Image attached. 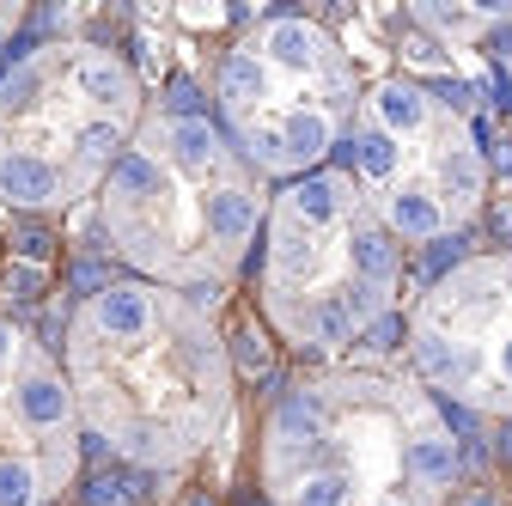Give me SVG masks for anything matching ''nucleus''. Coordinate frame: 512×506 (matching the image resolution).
<instances>
[{
  "label": "nucleus",
  "instance_id": "f257e3e1",
  "mask_svg": "<svg viewBox=\"0 0 512 506\" xmlns=\"http://www.w3.org/2000/svg\"><path fill=\"white\" fill-rule=\"evenodd\" d=\"M55 354L86 446L128 470L177 476L202 464L238 415L232 342L208 299L110 275L74 299Z\"/></svg>",
  "mask_w": 512,
  "mask_h": 506
},
{
  "label": "nucleus",
  "instance_id": "f03ea898",
  "mask_svg": "<svg viewBox=\"0 0 512 506\" xmlns=\"http://www.w3.org/2000/svg\"><path fill=\"white\" fill-rule=\"evenodd\" d=\"M464 433L403 360L293 366L256 415L269 506H458Z\"/></svg>",
  "mask_w": 512,
  "mask_h": 506
},
{
  "label": "nucleus",
  "instance_id": "7ed1b4c3",
  "mask_svg": "<svg viewBox=\"0 0 512 506\" xmlns=\"http://www.w3.org/2000/svg\"><path fill=\"white\" fill-rule=\"evenodd\" d=\"M275 183L196 104H153L141 135L92 196L98 244L122 275L220 299L256 263Z\"/></svg>",
  "mask_w": 512,
  "mask_h": 506
},
{
  "label": "nucleus",
  "instance_id": "20e7f679",
  "mask_svg": "<svg viewBox=\"0 0 512 506\" xmlns=\"http://www.w3.org/2000/svg\"><path fill=\"white\" fill-rule=\"evenodd\" d=\"M409 250L366 202L348 165L293 177L269 196L263 244H256V311L269 336L317 360H354L403 305Z\"/></svg>",
  "mask_w": 512,
  "mask_h": 506
},
{
  "label": "nucleus",
  "instance_id": "39448f33",
  "mask_svg": "<svg viewBox=\"0 0 512 506\" xmlns=\"http://www.w3.org/2000/svg\"><path fill=\"white\" fill-rule=\"evenodd\" d=\"M153 98L128 49L104 37H49L0 74V214L55 220L86 208Z\"/></svg>",
  "mask_w": 512,
  "mask_h": 506
},
{
  "label": "nucleus",
  "instance_id": "423d86ee",
  "mask_svg": "<svg viewBox=\"0 0 512 506\" xmlns=\"http://www.w3.org/2000/svg\"><path fill=\"white\" fill-rule=\"evenodd\" d=\"M366 98L360 55L311 13L244 19L208 74V116L275 189L336 165Z\"/></svg>",
  "mask_w": 512,
  "mask_h": 506
},
{
  "label": "nucleus",
  "instance_id": "0eeeda50",
  "mask_svg": "<svg viewBox=\"0 0 512 506\" xmlns=\"http://www.w3.org/2000/svg\"><path fill=\"white\" fill-rule=\"evenodd\" d=\"M348 177L366 189L372 214L397 232L403 250H427L470 232L494 202V153L476 116L421 74L366 80Z\"/></svg>",
  "mask_w": 512,
  "mask_h": 506
},
{
  "label": "nucleus",
  "instance_id": "6e6552de",
  "mask_svg": "<svg viewBox=\"0 0 512 506\" xmlns=\"http://www.w3.org/2000/svg\"><path fill=\"white\" fill-rule=\"evenodd\" d=\"M403 366L458 415L512 421V250L439 269L403 318Z\"/></svg>",
  "mask_w": 512,
  "mask_h": 506
},
{
  "label": "nucleus",
  "instance_id": "1a4fd4ad",
  "mask_svg": "<svg viewBox=\"0 0 512 506\" xmlns=\"http://www.w3.org/2000/svg\"><path fill=\"white\" fill-rule=\"evenodd\" d=\"M86 476L68 372L19 318H0V506H55Z\"/></svg>",
  "mask_w": 512,
  "mask_h": 506
},
{
  "label": "nucleus",
  "instance_id": "9d476101",
  "mask_svg": "<svg viewBox=\"0 0 512 506\" xmlns=\"http://www.w3.org/2000/svg\"><path fill=\"white\" fill-rule=\"evenodd\" d=\"M409 25L439 31L452 49L488 55L494 68H500V80L512 86V7H415Z\"/></svg>",
  "mask_w": 512,
  "mask_h": 506
},
{
  "label": "nucleus",
  "instance_id": "9b49d317",
  "mask_svg": "<svg viewBox=\"0 0 512 506\" xmlns=\"http://www.w3.org/2000/svg\"><path fill=\"white\" fill-rule=\"evenodd\" d=\"M19 25H25V7H7V0H0V74H7V61H13V37H19Z\"/></svg>",
  "mask_w": 512,
  "mask_h": 506
},
{
  "label": "nucleus",
  "instance_id": "f8f14e48",
  "mask_svg": "<svg viewBox=\"0 0 512 506\" xmlns=\"http://www.w3.org/2000/svg\"><path fill=\"white\" fill-rule=\"evenodd\" d=\"M135 506H153V500H135Z\"/></svg>",
  "mask_w": 512,
  "mask_h": 506
},
{
  "label": "nucleus",
  "instance_id": "ddd939ff",
  "mask_svg": "<svg viewBox=\"0 0 512 506\" xmlns=\"http://www.w3.org/2000/svg\"><path fill=\"white\" fill-rule=\"evenodd\" d=\"M506 506H512V488H506Z\"/></svg>",
  "mask_w": 512,
  "mask_h": 506
}]
</instances>
